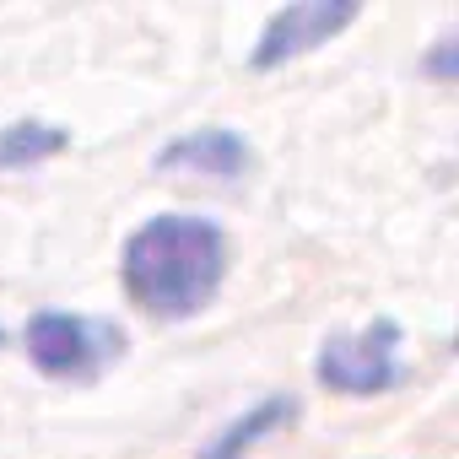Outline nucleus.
<instances>
[{"label": "nucleus", "instance_id": "obj_7", "mask_svg": "<svg viewBox=\"0 0 459 459\" xmlns=\"http://www.w3.org/2000/svg\"><path fill=\"white\" fill-rule=\"evenodd\" d=\"M71 146V130L49 125V119H17L0 130V173L12 168H33V162H49Z\"/></svg>", "mask_w": 459, "mask_h": 459}, {"label": "nucleus", "instance_id": "obj_4", "mask_svg": "<svg viewBox=\"0 0 459 459\" xmlns=\"http://www.w3.org/2000/svg\"><path fill=\"white\" fill-rule=\"evenodd\" d=\"M357 17H362L357 0H292V6L271 12V22L260 28V44H255L249 65H255V71H276V65H287V60H298V55L330 44V39L346 33Z\"/></svg>", "mask_w": 459, "mask_h": 459}, {"label": "nucleus", "instance_id": "obj_5", "mask_svg": "<svg viewBox=\"0 0 459 459\" xmlns=\"http://www.w3.org/2000/svg\"><path fill=\"white\" fill-rule=\"evenodd\" d=\"M255 162V146L238 135V130H227V125H200V130H184L173 135L162 152H157V173H205V178H244Z\"/></svg>", "mask_w": 459, "mask_h": 459}, {"label": "nucleus", "instance_id": "obj_3", "mask_svg": "<svg viewBox=\"0 0 459 459\" xmlns=\"http://www.w3.org/2000/svg\"><path fill=\"white\" fill-rule=\"evenodd\" d=\"M314 378L335 394H384L400 384V325L394 319H373L362 330L330 335L314 357Z\"/></svg>", "mask_w": 459, "mask_h": 459}, {"label": "nucleus", "instance_id": "obj_8", "mask_svg": "<svg viewBox=\"0 0 459 459\" xmlns=\"http://www.w3.org/2000/svg\"><path fill=\"white\" fill-rule=\"evenodd\" d=\"M427 71H432V76H443V82L454 76V39H443V49L427 60Z\"/></svg>", "mask_w": 459, "mask_h": 459}, {"label": "nucleus", "instance_id": "obj_6", "mask_svg": "<svg viewBox=\"0 0 459 459\" xmlns=\"http://www.w3.org/2000/svg\"><path fill=\"white\" fill-rule=\"evenodd\" d=\"M292 416H298V400H292V394H271V400L249 405L244 416H233V421H227L195 459H244L255 443H265L271 432H281Z\"/></svg>", "mask_w": 459, "mask_h": 459}, {"label": "nucleus", "instance_id": "obj_9", "mask_svg": "<svg viewBox=\"0 0 459 459\" xmlns=\"http://www.w3.org/2000/svg\"><path fill=\"white\" fill-rule=\"evenodd\" d=\"M0 346H6V330H0Z\"/></svg>", "mask_w": 459, "mask_h": 459}, {"label": "nucleus", "instance_id": "obj_1", "mask_svg": "<svg viewBox=\"0 0 459 459\" xmlns=\"http://www.w3.org/2000/svg\"><path fill=\"white\" fill-rule=\"evenodd\" d=\"M125 298L152 319H195L227 281V233L195 211L146 216L119 249Z\"/></svg>", "mask_w": 459, "mask_h": 459}, {"label": "nucleus", "instance_id": "obj_2", "mask_svg": "<svg viewBox=\"0 0 459 459\" xmlns=\"http://www.w3.org/2000/svg\"><path fill=\"white\" fill-rule=\"evenodd\" d=\"M28 357L44 378L60 384H92L108 362H119L125 351V330L114 319H92V314H65V308H44L28 319L22 330Z\"/></svg>", "mask_w": 459, "mask_h": 459}]
</instances>
